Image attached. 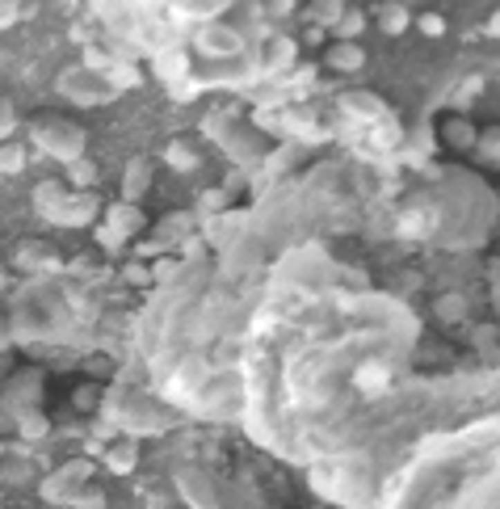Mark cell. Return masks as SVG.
<instances>
[{"label": "cell", "instance_id": "1", "mask_svg": "<svg viewBox=\"0 0 500 509\" xmlns=\"http://www.w3.org/2000/svg\"><path fill=\"white\" fill-rule=\"evenodd\" d=\"M459 316H463V299H454V295L441 299V320H459Z\"/></svg>", "mask_w": 500, "mask_h": 509}, {"label": "cell", "instance_id": "2", "mask_svg": "<svg viewBox=\"0 0 500 509\" xmlns=\"http://www.w3.org/2000/svg\"><path fill=\"white\" fill-rule=\"evenodd\" d=\"M358 379H362V387H382V371L378 367H362Z\"/></svg>", "mask_w": 500, "mask_h": 509}, {"label": "cell", "instance_id": "3", "mask_svg": "<svg viewBox=\"0 0 500 509\" xmlns=\"http://www.w3.org/2000/svg\"><path fill=\"white\" fill-rule=\"evenodd\" d=\"M425 30L429 34H441V17H425Z\"/></svg>", "mask_w": 500, "mask_h": 509}, {"label": "cell", "instance_id": "4", "mask_svg": "<svg viewBox=\"0 0 500 509\" xmlns=\"http://www.w3.org/2000/svg\"><path fill=\"white\" fill-rule=\"evenodd\" d=\"M492 30H496V34H500V13H496V21H492Z\"/></svg>", "mask_w": 500, "mask_h": 509}]
</instances>
